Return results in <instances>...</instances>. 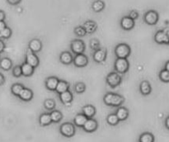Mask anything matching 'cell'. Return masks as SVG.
I'll use <instances>...</instances> for the list:
<instances>
[{"instance_id":"cell-11","label":"cell","mask_w":169,"mask_h":142,"mask_svg":"<svg viewBox=\"0 0 169 142\" xmlns=\"http://www.w3.org/2000/svg\"><path fill=\"white\" fill-rule=\"evenodd\" d=\"M135 20L130 18L129 16L122 18L121 21H120V26L122 27V29L125 31L132 30L135 26Z\"/></svg>"},{"instance_id":"cell-2","label":"cell","mask_w":169,"mask_h":142,"mask_svg":"<svg viewBox=\"0 0 169 142\" xmlns=\"http://www.w3.org/2000/svg\"><path fill=\"white\" fill-rule=\"evenodd\" d=\"M131 54V48L126 43H120L115 48V55L117 58L127 59Z\"/></svg>"},{"instance_id":"cell-25","label":"cell","mask_w":169,"mask_h":142,"mask_svg":"<svg viewBox=\"0 0 169 142\" xmlns=\"http://www.w3.org/2000/svg\"><path fill=\"white\" fill-rule=\"evenodd\" d=\"M118 117V119L119 121H125V120L129 116V112H128V110L125 108H119L117 109V114H116Z\"/></svg>"},{"instance_id":"cell-12","label":"cell","mask_w":169,"mask_h":142,"mask_svg":"<svg viewBox=\"0 0 169 142\" xmlns=\"http://www.w3.org/2000/svg\"><path fill=\"white\" fill-rule=\"evenodd\" d=\"M28 49L34 53L40 52L42 49V42L37 38H34L29 42Z\"/></svg>"},{"instance_id":"cell-39","label":"cell","mask_w":169,"mask_h":142,"mask_svg":"<svg viewBox=\"0 0 169 142\" xmlns=\"http://www.w3.org/2000/svg\"><path fill=\"white\" fill-rule=\"evenodd\" d=\"M44 106L46 109L48 110H52L55 107V102L52 99H46L44 102Z\"/></svg>"},{"instance_id":"cell-47","label":"cell","mask_w":169,"mask_h":142,"mask_svg":"<svg viewBox=\"0 0 169 142\" xmlns=\"http://www.w3.org/2000/svg\"><path fill=\"white\" fill-rule=\"evenodd\" d=\"M166 126H167V127L169 129V117L166 120Z\"/></svg>"},{"instance_id":"cell-43","label":"cell","mask_w":169,"mask_h":142,"mask_svg":"<svg viewBox=\"0 0 169 142\" xmlns=\"http://www.w3.org/2000/svg\"><path fill=\"white\" fill-rule=\"evenodd\" d=\"M5 18H6L5 12L4 11H2V10H0V21H4Z\"/></svg>"},{"instance_id":"cell-26","label":"cell","mask_w":169,"mask_h":142,"mask_svg":"<svg viewBox=\"0 0 169 142\" xmlns=\"http://www.w3.org/2000/svg\"><path fill=\"white\" fill-rule=\"evenodd\" d=\"M92 8L96 12H100L105 8V3L101 0H96L92 5Z\"/></svg>"},{"instance_id":"cell-41","label":"cell","mask_w":169,"mask_h":142,"mask_svg":"<svg viewBox=\"0 0 169 142\" xmlns=\"http://www.w3.org/2000/svg\"><path fill=\"white\" fill-rule=\"evenodd\" d=\"M8 3L11 5H17V4H20L21 0H7Z\"/></svg>"},{"instance_id":"cell-45","label":"cell","mask_w":169,"mask_h":142,"mask_svg":"<svg viewBox=\"0 0 169 142\" xmlns=\"http://www.w3.org/2000/svg\"><path fill=\"white\" fill-rule=\"evenodd\" d=\"M5 82V78L4 76L1 73H0V85H3Z\"/></svg>"},{"instance_id":"cell-8","label":"cell","mask_w":169,"mask_h":142,"mask_svg":"<svg viewBox=\"0 0 169 142\" xmlns=\"http://www.w3.org/2000/svg\"><path fill=\"white\" fill-rule=\"evenodd\" d=\"M73 64H74L75 67L78 68H83L86 67L88 64V58L86 55L83 54H79V55H76L74 57V60H73Z\"/></svg>"},{"instance_id":"cell-5","label":"cell","mask_w":169,"mask_h":142,"mask_svg":"<svg viewBox=\"0 0 169 142\" xmlns=\"http://www.w3.org/2000/svg\"><path fill=\"white\" fill-rule=\"evenodd\" d=\"M121 80H122V78L117 72H111L106 78V83L111 88H116L119 86L121 83Z\"/></svg>"},{"instance_id":"cell-35","label":"cell","mask_w":169,"mask_h":142,"mask_svg":"<svg viewBox=\"0 0 169 142\" xmlns=\"http://www.w3.org/2000/svg\"><path fill=\"white\" fill-rule=\"evenodd\" d=\"M140 142H154V136L149 133H144L139 139Z\"/></svg>"},{"instance_id":"cell-10","label":"cell","mask_w":169,"mask_h":142,"mask_svg":"<svg viewBox=\"0 0 169 142\" xmlns=\"http://www.w3.org/2000/svg\"><path fill=\"white\" fill-rule=\"evenodd\" d=\"M144 22L149 25H155L158 21V14L157 12L151 10L147 12L144 15Z\"/></svg>"},{"instance_id":"cell-30","label":"cell","mask_w":169,"mask_h":142,"mask_svg":"<svg viewBox=\"0 0 169 142\" xmlns=\"http://www.w3.org/2000/svg\"><path fill=\"white\" fill-rule=\"evenodd\" d=\"M50 115V118L53 122H59L63 117L62 113L60 111H53Z\"/></svg>"},{"instance_id":"cell-37","label":"cell","mask_w":169,"mask_h":142,"mask_svg":"<svg viewBox=\"0 0 169 142\" xmlns=\"http://www.w3.org/2000/svg\"><path fill=\"white\" fill-rule=\"evenodd\" d=\"M159 78L162 82H169V71L163 70L159 74Z\"/></svg>"},{"instance_id":"cell-24","label":"cell","mask_w":169,"mask_h":142,"mask_svg":"<svg viewBox=\"0 0 169 142\" xmlns=\"http://www.w3.org/2000/svg\"><path fill=\"white\" fill-rule=\"evenodd\" d=\"M139 89H140V92L141 94H144V95H148L151 93V85L149 83L144 80V81H142L141 83H140V86H139Z\"/></svg>"},{"instance_id":"cell-1","label":"cell","mask_w":169,"mask_h":142,"mask_svg":"<svg viewBox=\"0 0 169 142\" xmlns=\"http://www.w3.org/2000/svg\"><path fill=\"white\" fill-rule=\"evenodd\" d=\"M104 102L108 106H113V107H119L124 102V97L119 94L108 93L104 97Z\"/></svg>"},{"instance_id":"cell-22","label":"cell","mask_w":169,"mask_h":142,"mask_svg":"<svg viewBox=\"0 0 169 142\" xmlns=\"http://www.w3.org/2000/svg\"><path fill=\"white\" fill-rule=\"evenodd\" d=\"M83 112L87 118H92L96 113V109L92 105H87L83 108Z\"/></svg>"},{"instance_id":"cell-14","label":"cell","mask_w":169,"mask_h":142,"mask_svg":"<svg viewBox=\"0 0 169 142\" xmlns=\"http://www.w3.org/2000/svg\"><path fill=\"white\" fill-rule=\"evenodd\" d=\"M59 81H60V79L57 77H55V76L49 77L45 80V87L47 88V89L50 90V91H55Z\"/></svg>"},{"instance_id":"cell-33","label":"cell","mask_w":169,"mask_h":142,"mask_svg":"<svg viewBox=\"0 0 169 142\" xmlns=\"http://www.w3.org/2000/svg\"><path fill=\"white\" fill-rule=\"evenodd\" d=\"M74 32L79 37H85L87 35L86 31L84 30L83 26H76L75 28H74Z\"/></svg>"},{"instance_id":"cell-15","label":"cell","mask_w":169,"mask_h":142,"mask_svg":"<svg viewBox=\"0 0 169 142\" xmlns=\"http://www.w3.org/2000/svg\"><path fill=\"white\" fill-rule=\"evenodd\" d=\"M168 37L163 31H158L154 36V40L158 44H165L168 43Z\"/></svg>"},{"instance_id":"cell-18","label":"cell","mask_w":169,"mask_h":142,"mask_svg":"<svg viewBox=\"0 0 169 142\" xmlns=\"http://www.w3.org/2000/svg\"><path fill=\"white\" fill-rule=\"evenodd\" d=\"M21 68H22L23 75L25 76V77H31L34 74L35 68L32 67L31 65H30L29 64H27L26 62H24V63L22 64Z\"/></svg>"},{"instance_id":"cell-21","label":"cell","mask_w":169,"mask_h":142,"mask_svg":"<svg viewBox=\"0 0 169 142\" xmlns=\"http://www.w3.org/2000/svg\"><path fill=\"white\" fill-rule=\"evenodd\" d=\"M69 89V83L67 81H64V80H60L56 87V91L58 94H62L65 91H68Z\"/></svg>"},{"instance_id":"cell-34","label":"cell","mask_w":169,"mask_h":142,"mask_svg":"<svg viewBox=\"0 0 169 142\" xmlns=\"http://www.w3.org/2000/svg\"><path fill=\"white\" fill-rule=\"evenodd\" d=\"M107 122L111 126H116L119 122V119L116 114H111L107 117Z\"/></svg>"},{"instance_id":"cell-44","label":"cell","mask_w":169,"mask_h":142,"mask_svg":"<svg viewBox=\"0 0 169 142\" xmlns=\"http://www.w3.org/2000/svg\"><path fill=\"white\" fill-rule=\"evenodd\" d=\"M6 23H5V22L4 21H0V31H3L6 27Z\"/></svg>"},{"instance_id":"cell-7","label":"cell","mask_w":169,"mask_h":142,"mask_svg":"<svg viewBox=\"0 0 169 142\" xmlns=\"http://www.w3.org/2000/svg\"><path fill=\"white\" fill-rule=\"evenodd\" d=\"M106 56H107V51L106 48H100L96 50L93 53V60L96 63L101 64L103 62H105L106 59Z\"/></svg>"},{"instance_id":"cell-23","label":"cell","mask_w":169,"mask_h":142,"mask_svg":"<svg viewBox=\"0 0 169 142\" xmlns=\"http://www.w3.org/2000/svg\"><path fill=\"white\" fill-rule=\"evenodd\" d=\"M12 67V62L9 58H3L0 60V68L5 71L10 70Z\"/></svg>"},{"instance_id":"cell-28","label":"cell","mask_w":169,"mask_h":142,"mask_svg":"<svg viewBox=\"0 0 169 142\" xmlns=\"http://www.w3.org/2000/svg\"><path fill=\"white\" fill-rule=\"evenodd\" d=\"M39 122H40V124H41L42 126H43V127L48 126V125H50V124L52 122L51 118H50V114H47V113L42 114V116H40Z\"/></svg>"},{"instance_id":"cell-3","label":"cell","mask_w":169,"mask_h":142,"mask_svg":"<svg viewBox=\"0 0 169 142\" xmlns=\"http://www.w3.org/2000/svg\"><path fill=\"white\" fill-rule=\"evenodd\" d=\"M115 70L118 74H125L129 69H130V62L128 61L127 59L125 58H117L114 64Z\"/></svg>"},{"instance_id":"cell-29","label":"cell","mask_w":169,"mask_h":142,"mask_svg":"<svg viewBox=\"0 0 169 142\" xmlns=\"http://www.w3.org/2000/svg\"><path fill=\"white\" fill-rule=\"evenodd\" d=\"M23 88H24V86L21 83H14L11 87L12 93L15 96H19V94L21 93V91L23 89Z\"/></svg>"},{"instance_id":"cell-38","label":"cell","mask_w":169,"mask_h":142,"mask_svg":"<svg viewBox=\"0 0 169 142\" xmlns=\"http://www.w3.org/2000/svg\"><path fill=\"white\" fill-rule=\"evenodd\" d=\"M89 45H90V48L92 49V50L96 51V50L100 48V41H98V39L93 38V39H92L90 41Z\"/></svg>"},{"instance_id":"cell-19","label":"cell","mask_w":169,"mask_h":142,"mask_svg":"<svg viewBox=\"0 0 169 142\" xmlns=\"http://www.w3.org/2000/svg\"><path fill=\"white\" fill-rule=\"evenodd\" d=\"M18 97L23 101H30V100H31V98L33 97V92L30 89L23 88V89L21 91Z\"/></svg>"},{"instance_id":"cell-17","label":"cell","mask_w":169,"mask_h":142,"mask_svg":"<svg viewBox=\"0 0 169 142\" xmlns=\"http://www.w3.org/2000/svg\"><path fill=\"white\" fill-rule=\"evenodd\" d=\"M74 57L71 52L69 51H63L60 56V61L64 64H70L73 63Z\"/></svg>"},{"instance_id":"cell-49","label":"cell","mask_w":169,"mask_h":142,"mask_svg":"<svg viewBox=\"0 0 169 142\" xmlns=\"http://www.w3.org/2000/svg\"><path fill=\"white\" fill-rule=\"evenodd\" d=\"M168 43H169V37H168Z\"/></svg>"},{"instance_id":"cell-40","label":"cell","mask_w":169,"mask_h":142,"mask_svg":"<svg viewBox=\"0 0 169 142\" xmlns=\"http://www.w3.org/2000/svg\"><path fill=\"white\" fill-rule=\"evenodd\" d=\"M129 17L131 19H133V20H135V19H137L139 18V12L137 11H135V10H132V11L130 12Z\"/></svg>"},{"instance_id":"cell-27","label":"cell","mask_w":169,"mask_h":142,"mask_svg":"<svg viewBox=\"0 0 169 142\" xmlns=\"http://www.w3.org/2000/svg\"><path fill=\"white\" fill-rule=\"evenodd\" d=\"M87 120V117L85 115H83V114H78L74 117V123L78 127H83V125L85 124Z\"/></svg>"},{"instance_id":"cell-6","label":"cell","mask_w":169,"mask_h":142,"mask_svg":"<svg viewBox=\"0 0 169 142\" xmlns=\"http://www.w3.org/2000/svg\"><path fill=\"white\" fill-rule=\"evenodd\" d=\"M27 64H29L33 68H36L40 64V59L36 56V53L32 52L29 49L26 51V61Z\"/></svg>"},{"instance_id":"cell-16","label":"cell","mask_w":169,"mask_h":142,"mask_svg":"<svg viewBox=\"0 0 169 142\" xmlns=\"http://www.w3.org/2000/svg\"><path fill=\"white\" fill-rule=\"evenodd\" d=\"M83 127L84 131H87V132H93L98 128V122L94 119L90 118V119L87 120V122L83 125Z\"/></svg>"},{"instance_id":"cell-32","label":"cell","mask_w":169,"mask_h":142,"mask_svg":"<svg viewBox=\"0 0 169 142\" xmlns=\"http://www.w3.org/2000/svg\"><path fill=\"white\" fill-rule=\"evenodd\" d=\"M11 36H12V30L9 28V27H8V26H6L4 30L0 31V38H3V39H8V38H10Z\"/></svg>"},{"instance_id":"cell-9","label":"cell","mask_w":169,"mask_h":142,"mask_svg":"<svg viewBox=\"0 0 169 142\" xmlns=\"http://www.w3.org/2000/svg\"><path fill=\"white\" fill-rule=\"evenodd\" d=\"M61 134L66 137H71L75 133V128L71 123H64L60 127Z\"/></svg>"},{"instance_id":"cell-20","label":"cell","mask_w":169,"mask_h":142,"mask_svg":"<svg viewBox=\"0 0 169 142\" xmlns=\"http://www.w3.org/2000/svg\"><path fill=\"white\" fill-rule=\"evenodd\" d=\"M60 98L63 103L68 104L73 100V94H72V93L69 90H68V91H65V92L62 93V94H60Z\"/></svg>"},{"instance_id":"cell-31","label":"cell","mask_w":169,"mask_h":142,"mask_svg":"<svg viewBox=\"0 0 169 142\" xmlns=\"http://www.w3.org/2000/svg\"><path fill=\"white\" fill-rule=\"evenodd\" d=\"M74 90L77 94H83L86 90V85L82 82L76 83L74 85Z\"/></svg>"},{"instance_id":"cell-4","label":"cell","mask_w":169,"mask_h":142,"mask_svg":"<svg viewBox=\"0 0 169 142\" xmlns=\"http://www.w3.org/2000/svg\"><path fill=\"white\" fill-rule=\"evenodd\" d=\"M70 49L71 51L75 55L79 54H83L86 50V45L83 40L80 39H75L70 43Z\"/></svg>"},{"instance_id":"cell-46","label":"cell","mask_w":169,"mask_h":142,"mask_svg":"<svg viewBox=\"0 0 169 142\" xmlns=\"http://www.w3.org/2000/svg\"><path fill=\"white\" fill-rule=\"evenodd\" d=\"M165 70H166L169 71V61H168V62H167V64H166Z\"/></svg>"},{"instance_id":"cell-42","label":"cell","mask_w":169,"mask_h":142,"mask_svg":"<svg viewBox=\"0 0 169 142\" xmlns=\"http://www.w3.org/2000/svg\"><path fill=\"white\" fill-rule=\"evenodd\" d=\"M5 50V44L2 40H0V53H2Z\"/></svg>"},{"instance_id":"cell-36","label":"cell","mask_w":169,"mask_h":142,"mask_svg":"<svg viewBox=\"0 0 169 142\" xmlns=\"http://www.w3.org/2000/svg\"><path fill=\"white\" fill-rule=\"evenodd\" d=\"M12 75L15 78H20L23 75L21 65H16L15 67L12 68Z\"/></svg>"},{"instance_id":"cell-13","label":"cell","mask_w":169,"mask_h":142,"mask_svg":"<svg viewBox=\"0 0 169 142\" xmlns=\"http://www.w3.org/2000/svg\"><path fill=\"white\" fill-rule=\"evenodd\" d=\"M83 26L87 34H93L98 30V24L96 23V22L92 20L86 21L83 23Z\"/></svg>"},{"instance_id":"cell-48","label":"cell","mask_w":169,"mask_h":142,"mask_svg":"<svg viewBox=\"0 0 169 142\" xmlns=\"http://www.w3.org/2000/svg\"><path fill=\"white\" fill-rule=\"evenodd\" d=\"M163 31H164V32H165L167 35H168L169 36V28H166V29H164V30H163Z\"/></svg>"}]
</instances>
